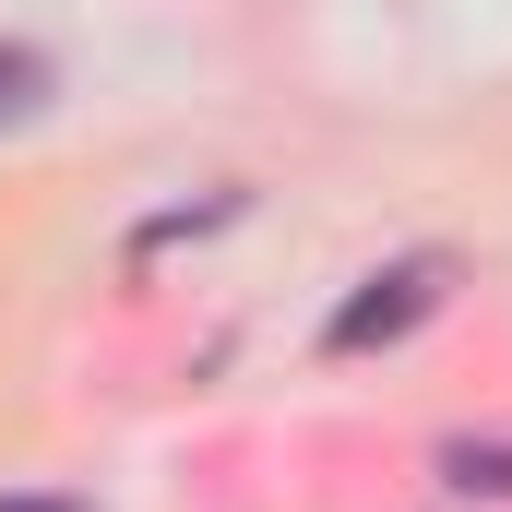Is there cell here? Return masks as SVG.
<instances>
[{"label":"cell","mask_w":512,"mask_h":512,"mask_svg":"<svg viewBox=\"0 0 512 512\" xmlns=\"http://www.w3.org/2000/svg\"><path fill=\"white\" fill-rule=\"evenodd\" d=\"M441 286H453V262H441V251H417V262H382V274H370V286H358V298H346V310L322 322V346H334V358H370V346L417 334V322L441 310Z\"/></svg>","instance_id":"obj_1"},{"label":"cell","mask_w":512,"mask_h":512,"mask_svg":"<svg viewBox=\"0 0 512 512\" xmlns=\"http://www.w3.org/2000/svg\"><path fill=\"white\" fill-rule=\"evenodd\" d=\"M36 108H48V60H36L24 36H0V131H24Z\"/></svg>","instance_id":"obj_2"},{"label":"cell","mask_w":512,"mask_h":512,"mask_svg":"<svg viewBox=\"0 0 512 512\" xmlns=\"http://www.w3.org/2000/svg\"><path fill=\"white\" fill-rule=\"evenodd\" d=\"M441 477H453V489H489V501H512V441H441Z\"/></svg>","instance_id":"obj_3"},{"label":"cell","mask_w":512,"mask_h":512,"mask_svg":"<svg viewBox=\"0 0 512 512\" xmlns=\"http://www.w3.org/2000/svg\"><path fill=\"white\" fill-rule=\"evenodd\" d=\"M0 512H84V501H24V489H0Z\"/></svg>","instance_id":"obj_4"}]
</instances>
